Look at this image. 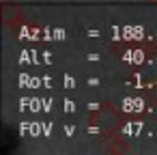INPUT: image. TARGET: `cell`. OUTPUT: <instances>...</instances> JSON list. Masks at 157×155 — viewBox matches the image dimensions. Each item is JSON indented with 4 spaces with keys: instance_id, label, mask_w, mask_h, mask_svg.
<instances>
[]
</instances>
